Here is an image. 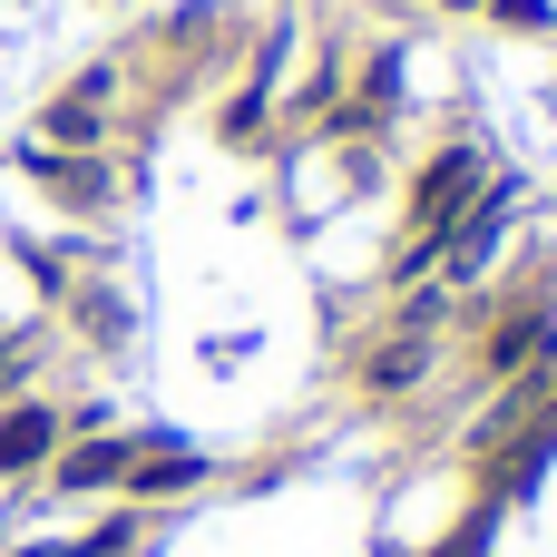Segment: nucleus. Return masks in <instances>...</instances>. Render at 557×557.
Instances as JSON below:
<instances>
[{
    "instance_id": "1",
    "label": "nucleus",
    "mask_w": 557,
    "mask_h": 557,
    "mask_svg": "<svg viewBox=\"0 0 557 557\" xmlns=\"http://www.w3.org/2000/svg\"><path fill=\"white\" fill-rule=\"evenodd\" d=\"M480 372L490 382H529V372H557V313H509L499 333H490V352H480Z\"/></svg>"
},
{
    "instance_id": "2",
    "label": "nucleus",
    "mask_w": 557,
    "mask_h": 557,
    "mask_svg": "<svg viewBox=\"0 0 557 557\" xmlns=\"http://www.w3.org/2000/svg\"><path fill=\"white\" fill-rule=\"evenodd\" d=\"M69 450V421L49 411V401H20V411H0V480H29V470H49Z\"/></svg>"
},
{
    "instance_id": "3",
    "label": "nucleus",
    "mask_w": 557,
    "mask_h": 557,
    "mask_svg": "<svg viewBox=\"0 0 557 557\" xmlns=\"http://www.w3.org/2000/svg\"><path fill=\"white\" fill-rule=\"evenodd\" d=\"M127 470H137V441H78V450L49 460L59 490H127Z\"/></svg>"
},
{
    "instance_id": "4",
    "label": "nucleus",
    "mask_w": 557,
    "mask_h": 557,
    "mask_svg": "<svg viewBox=\"0 0 557 557\" xmlns=\"http://www.w3.org/2000/svg\"><path fill=\"white\" fill-rule=\"evenodd\" d=\"M108 127V88H69L59 108H49V127H39V147H88Z\"/></svg>"
},
{
    "instance_id": "5",
    "label": "nucleus",
    "mask_w": 557,
    "mask_h": 557,
    "mask_svg": "<svg viewBox=\"0 0 557 557\" xmlns=\"http://www.w3.org/2000/svg\"><path fill=\"white\" fill-rule=\"evenodd\" d=\"M206 480V460L196 450H137V470H127V490L137 499H166V490H196Z\"/></svg>"
},
{
    "instance_id": "6",
    "label": "nucleus",
    "mask_w": 557,
    "mask_h": 557,
    "mask_svg": "<svg viewBox=\"0 0 557 557\" xmlns=\"http://www.w3.org/2000/svg\"><path fill=\"white\" fill-rule=\"evenodd\" d=\"M10 382H20V352H10V343H0V392H10Z\"/></svg>"
},
{
    "instance_id": "7",
    "label": "nucleus",
    "mask_w": 557,
    "mask_h": 557,
    "mask_svg": "<svg viewBox=\"0 0 557 557\" xmlns=\"http://www.w3.org/2000/svg\"><path fill=\"white\" fill-rule=\"evenodd\" d=\"M20 557H78V548H20Z\"/></svg>"
}]
</instances>
